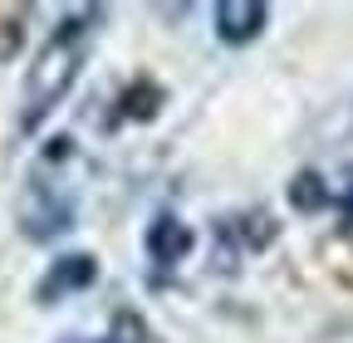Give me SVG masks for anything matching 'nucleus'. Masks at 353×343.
Wrapping results in <instances>:
<instances>
[{"mask_svg": "<svg viewBox=\"0 0 353 343\" xmlns=\"http://www.w3.org/2000/svg\"><path fill=\"white\" fill-rule=\"evenodd\" d=\"M143 250H148V260L152 265H182L187 255L196 250V231L176 216V211H157V216L148 221V236H143Z\"/></svg>", "mask_w": 353, "mask_h": 343, "instance_id": "5", "label": "nucleus"}, {"mask_svg": "<svg viewBox=\"0 0 353 343\" xmlns=\"http://www.w3.org/2000/svg\"><path fill=\"white\" fill-rule=\"evenodd\" d=\"M211 25H216L221 45L245 50V45H255L265 34V25H270V6H265V0H221L211 10Z\"/></svg>", "mask_w": 353, "mask_h": 343, "instance_id": "3", "label": "nucleus"}, {"mask_svg": "<svg viewBox=\"0 0 353 343\" xmlns=\"http://www.w3.org/2000/svg\"><path fill=\"white\" fill-rule=\"evenodd\" d=\"M94 280H99V260L83 255V250H74V255H59V260L39 275L34 299H39V304H59V299H69V294H83Z\"/></svg>", "mask_w": 353, "mask_h": 343, "instance_id": "4", "label": "nucleus"}, {"mask_svg": "<svg viewBox=\"0 0 353 343\" xmlns=\"http://www.w3.org/2000/svg\"><path fill=\"white\" fill-rule=\"evenodd\" d=\"M69 157H74V138H50V147L39 152V162L30 167V177H25V187H20L15 221H20L25 240H34V245H50V240H59V236L74 231L79 191H74V182L64 177Z\"/></svg>", "mask_w": 353, "mask_h": 343, "instance_id": "2", "label": "nucleus"}, {"mask_svg": "<svg viewBox=\"0 0 353 343\" xmlns=\"http://www.w3.org/2000/svg\"><path fill=\"white\" fill-rule=\"evenodd\" d=\"M334 201V191H329V182L319 177V172H299V177L290 182V206L294 211H324Z\"/></svg>", "mask_w": 353, "mask_h": 343, "instance_id": "6", "label": "nucleus"}, {"mask_svg": "<svg viewBox=\"0 0 353 343\" xmlns=\"http://www.w3.org/2000/svg\"><path fill=\"white\" fill-rule=\"evenodd\" d=\"M64 343H148V324H143V314L123 309V314H113L108 333H99V338H64Z\"/></svg>", "mask_w": 353, "mask_h": 343, "instance_id": "7", "label": "nucleus"}, {"mask_svg": "<svg viewBox=\"0 0 353 343\" xmlns=\"http://www.w3.org/2000/svg\"><path fill=\"white\" fill-rule=\"evenodd\" d=\"M103 30V6H83L74 15H64L54 25V34L39 45L34 64H30V79H25V108H20V127H39L50 118L69 89L79 83L83 64H88V50Z\"/></svg>", "mask_w": 353, "mask_h": 343, "instance_id": "1", "label": "nucleus"}, {"mask_svg": "<svg viewBox=\"0 0 353 343\" xmlns=\"http://www.w3.org/2000/svg\"><path fill=\"white\" fill-rule=\"evenodd\" d=\"M157 108H162V89L157 83H138V89H128L123 94V118H138V123H148V118H157Z\"/></svg>", "mask_w": 353, "mask_h": 343, "instance_id": "8", "label": "nucleus"}]
</instances>
